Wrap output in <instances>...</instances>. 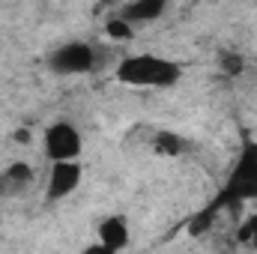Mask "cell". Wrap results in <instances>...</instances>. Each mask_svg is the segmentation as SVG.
<instances>
[{"label":"cell","instance_id":"5b68a950","mask_svg":"<svg viewBox=\"0 0 257 254\" xmlns=\"http://www.w3.org/2000/svg\"><path fill=\"white\" fill-rule=\"evenodd\" d=\"M81 180H84V165H81V159L51 162V168H48V180H45V203L66 200L69 194L78 191Z\"/></svg>","mask_w":257,"mask_h":254},{"label":"cell","instance_id":"7a4b0ae2","mask_svg":"<svg viewBox=\"0 0 257 254\" xmlns=\"http://www.w3.org/2000/svg\"><path fill=\"white\" fill-rule=\"evenodd\" d=\"M114 81L126 87H141V90H168L183 81V66L162 54H128L114 69Z\"/></svg>","mask_w":257,"mask_h":254},{"label":"cell","instance_id":"8fae6325","mask_svg":"<svg viewBox=\"0 0 257 254\" xmlns=\"http://www.w3.org/2000/svg\"><path fill=\"white\" fill-rule=\"evenodd\" d=\"M105 36H108L111 42H132V39H135V24L126 21L123 15H111V18L105 21Z\"/></svg>","mask_w":257,"mask_h":254},{"label":"cell","instance_id":"52a82bcc","mask_svg":"<svg viewBox=\"0 0 257 254\" xmlns=\"http://www.w3.org/2000/svg\"><path fill=\"white\" fill-rule=\"evenodd\" d=\"M33 177H36L33 165L12 162L9 168L0 171V197H18V194H24V191L33 186Z\"/></svg>","mask_w":257,"mask_h":254},{"label":"cell","instance_id":"277c9868","mask_svg":"<svg viewBox=\"0 0 257 254\" xmlns=\"http://www.w3.org/2000/svg\"><path fill=\"white\" fill-rule=\"evenodd\" d=\"M42 153L48 162H66V159H81L84 153V138L81 129L69 120H54L42 135Z\"/></svg>","mask_w":257,"mask_h":254},{"label":"cell","instance_id":"7c38bea8","mask_svg":"<svg viewBox=\"0 0 257 254\" xmlns=\"http://www.w3.org/2000/svg\"><path fill=\"white\" fill-rule=\"evenodd\" d=\"M236 245L239 248H257V212H248L242 221H239V227H236Z\"/></svg>","mask_w":257,"mask_h":254},{"label":"cell","instance_id":"9c48e42d","mask_svg":"<svg viewBox=\"0 0 257 254\" xmlns=\"http://www.w3.org/2000/svg\"><path fill=\"white\" fill-rule=\"evenodd\" d=\"M221 215H224L221 203H218L215 197H209V200L194 212L192 218L186 221V233L194 236V239H197V236H206L209 230H215V224H218V218H221Z\"/></svg>","mask_w":257,"mask_h":254},{"label":"cell","instance_id":"8992f818","mask_svg":"<svg viewBox=\"0 0 257 254\" xmlns=\"http://www.w3.org/2000/svg\"><path fill=\"white\" fill-rule=\"evenodd\" d=\"M96 236L99 242L105 245L108 254H117V251H126L128 242H132V227H128V218L123 212H114V215H105L96 227Z\"/></svg>","mask_w":257,"mask_h":254},{"label":"cell","instance_id":"ba28073f","mask_svg":"<svg viewBox=\"0 0 257 254\" xmlns=\"http://www.w3.org/2000/svg\"><path fill=\"white\" fill-rule=\"evenodd\" d=\"M168 6H171V0H126L117 15H123L126 21H132V24L138 27V24H153V21H159V18L168 12Z\"/></svg>","mask_w":257,"mask_h":254},{"label":"cell","instance_id":"5bb4252c","mask_svg":"<svg viewBox=\"0 0 257 254\" xmlns=\"http://www.w3.org/2000/svg\"><path fill=\"white\" fill-rule=\"evenodd\" d=\"M18 144H30L33 138H30V129H15V135H12Z\"/></svg>","mask_w":257,"mask_h":254},{"label":"cell","instance_id":"6da1fadb","mask_svg":"<svg viewBox=\"0 0 257 254\" xmlns=\"http://www.w3.org/2000/svg\"><path fill=\"white\" fill-rule=\"evenodd\" d=\"M215 200L221 203L224 212H239L245 203L257 200V138L248 132L242 135L239 153L221 183V189L215 191Z\"/></svg>","mask_w":257,"mask_h":254},{"label":"cell","instance_id":"4fadbf2b","mask_svg":"<svg viewBox=\"0 0 257 254\" xmlns=\"http://www.w3.org/2000/svg\"><path fill=\"white\" fill-rule=\"evenodd\" d=\"M218 69H221L227 78H236V75H242V69H245V57H242L239 51H221V54H218Z\"/></svg>","mask_w":257,"mask_h":254},{"label":"cell","instance_id":"30bf717a","mask_svg":"<svg viewBox=\"0 0 257 254\" xmlns=\"http://www.w3.org/2000/svg\"><path fill=\"white\" fill-rule=\"evenodd\" d=\"M150 147L156 156H165V159H183L186 153H192V141L180 132H156Z\"/></svg>","mask_w":257,"mask_h":254},{"label":"cell","instance_id":"2e32d148","mask_svg":"<svg viewBox=\"0 0 257 254\" xmlns=\"http://www.w3.org/2000/svg\"><path fill=\"white\" fill-rule=\"evenodd\" d=\"M197 3H200V0H197Z\"/></svg>","mask_w":257,"mask_h":254},{"label":"cell","instance_id":"3957f363","mask_svg":"<svg viewBox=\"0 0 257 254\" xmlns=\"http://www.w3.org/2000/svg\"><path fill=\"white\" fill-rule=\"evenodd\" d=\"M99 66V54L90 42L84 39H72L57 45L51 54H48V69L54 75H63V78H75V75H90L93 69Z\"/></svg>","mask_w":257,"mask_h":254},{"label":"cell","instance_id":"9a60e30c","mask_svg":"<svg viewBox=\"0 0 257 254\" xmlns=\"http://www.w3.org/2000/svg\"><path fill=\"white\" fill-rule=\"evenodd\" d=\"M99 3H105V6H123L126 0H99Z\"/></svg>","mask_w":257,"mask_h":254}]
</instances>
